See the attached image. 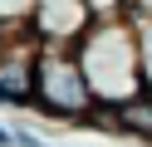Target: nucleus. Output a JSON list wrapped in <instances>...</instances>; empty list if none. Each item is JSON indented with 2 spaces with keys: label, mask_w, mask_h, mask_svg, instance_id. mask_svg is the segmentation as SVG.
Listing matches in <instances>:
<instances>
[{
  "label": "nucleus",
  "mask_w": 152,
  "mask_h": 147,
  "mask_svg": "<svg viewBox=\"0 0 152 147\" xmlns=\"http://www.w3.org/2000/svg\"><path fill=\"white\" fill-rule=\"evenodd\" d=\"M34 113L54 118V123H79V127L93 123L98 98H93L88 74H83V64H79L74 49L44 44L39 69H34Z\"/></svg>",
  "instance_id": "2"
},
{
  "label": "nucleus",
  "mask_w": 152,
  "mask_h": 147,
  "mask_svg": "<svg viewBox=\"0 0 152 147\" xmlns=\"http://www.w3.org/2000/svg\"><path fill=\"white\" fill-rule=\"evenodd\" d=\"M44 44L30 29H0V103L34 108V69Z\"/></svg>",
  "instance_id": "3"
},
{
  "label": "nucleus",
  "mask_w": 152,
  "mask_h": 147,
  "mask_svg": "<svg viewBox=\"0 0 152 147\" xmlns=\"http://www.w3.org/2000/svg\"><path fill=\"white\" fill-rule=\"evenodd\" d=\"M128 15H132V20H152V0H132Z\"/></svg>",
  "instance_id": "7"
},
{
  "label": "nucleus",
  "mask_w": 152,
  "mask_h": 147,
  "mask_svg": "<svg viewBox=\"0 0 152 147\" xmlns=\"http://www.w3.org/2000/svg\"><path fill=\"white\" fill-rule=\"evenodd\" d=\"M137 44H142V88L152 93V20H137Z\"/></svg>",
  "instance_id": "6"
},
{
  "label": "nucleus",
  "mask_w": 152,
  "mask_h": 147,
  "mask_svg": "<svg viewBox=\"0 0 152 147\" xmlns=\"http://www.w3.org/2000/svg\"><path fill=\"white\" fill-rule=\"evenodd\" d=\"M88 29H93V5L88 0H34V10H30V34L39 44L74 49Z\"/></svg>",
  "instance_id": "4"
},
{
  "label": "nucleus",
  "mask_w": 152,
  "mask_h": 147,
  "mask_svg": "<svg viewBox=\"0 0 152 147\" xmlns=\"http://www.w3.org/2000/svg\"><path fill=\"white\" fill-rule=\"evenodd\" d=\"M0 147H15V127H5V123H0Z\"/></svg>",
  "instance_id": "9"
},
{
  "label": "nucleus",
  "mask_w": 152,
  "mask_h": 147,
  "mask_svg": "<svg viewBox=\"0 0 152 147\" xmlns=\"http://www.w3.org/2000/svg\"><path fill=\"white\" fill-rule=\"evenodd\" d=\"M118 132L152 142V93H137L132 103H123V108H118Z\"/></svg>",
  "instance_id": "5"
},
{
  "label": "nucleus",
  "mask_w": 152,
  "mask_h": 147,
  "mask_svg": "<svg viewBox=\"0 0 152 147\" xmlns=\"http://www.w3.org/2000/svg\"><path fill=\"white\" fill-rule=\"evenodd\" d=\"M88 88L98 98V108H123L132 103L142 88V44H137V20L132 15H113V20H93V29L74 44Z\"/></svg>",
  "instance_id": "1"
},
{
  "label": "nucleus",
  "mask_w": 152,
  "mask_h": 147,
  "mask_svg": "<svg viewBox=\"0 0 152 147\" xmlns=\"http://www.w3.org/2000/svg\"><path fill=\"white\" fill-rule=\"evenodd\" d=\"M15 147H49V142H39V137H30L25 127H15Z\"/></svg>",
  "instance_id": "8"
}]
</instances>
